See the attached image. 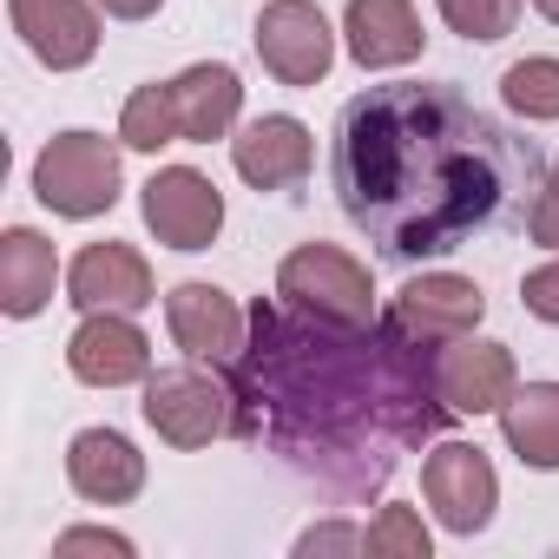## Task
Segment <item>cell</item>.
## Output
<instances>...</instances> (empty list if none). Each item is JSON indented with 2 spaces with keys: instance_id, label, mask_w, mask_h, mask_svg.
Instances as JSON below:
<instances>
[{
  "instance_id": "d4e9b609",
  "label": "cell",
  "mask_w": 559,
  "mask_h": 559,
  "mask_svg": "<svg viewBox=\"0 0 559 559\" xmlns=\"http://www.w3.org/2000/svg\"><path fill=\"white\" fill-rule=\"evenodd\" d=\"M526 237L546 243V250H559V158H552V171L539 178V191L526 198Z\"/></svg>"
},
{
  "instance_id": "ac0fdd59",
  "label": "cell",
  "mask_w": 559,
  "mask_h": 559,
  "mask_svg": "<svg viewBox=\"0 0 559 559\" xmlns=\"http://www.w3.org/2000/svg\"><path fill=\"white\" fill-rule=\"evenodd\" d=\"M53 276H60V257H53V243L34 224H14L8 237H0V310H8L14 323L40 317L53 304Z\"/></svg>"
},
{
  "instance_id": "44dd1931",
  "label": "cell",
  "mask_w": 559,
  "mask_h": 559,
  "mask_svg": "<svg viewBox=\"0 0 559 559\" xmlns=\"http://www.w3.org/2000/svg\"><path fill=\"white\" fill-rule=\"evenodd\" d=\"M119 139H126V152H165V145L185 139L171 80H152V86H139V93L126 99V112H119Z\"/></svg>"
},
{
  "instance_id": "6da1fadb",
  "label": "cell",
  "mask_w": 559,
  "mask_h": 559,
  "mask_svg": "<svg viewBox=\"0 0 559 559\" xmlns=\"http://www.w3.org/2000/svg\"><path fill=\"white\" fill-rule=\"evenodd\" d=\"M230 389L237 435L263 441L290 474L336 500L382 493L402 454L435 441L454 415L435 389V349L408 343L389 317L349 330L290 304H250Z\"/></svg>"
},
{
  "instance_id": "4316f807",
  "label": "cell",
  "mask_w": 559,
  "mask_h": 559,
  "mask_svg": "<svg viewBox=\"0 0 559 559\" xmlns=\"http://www.w3.org/2000/svg\"><path fill=\"white\" fill-rule=\"evenodd\" d=\"M53 552H60V559H67V552H112V559H132V539H126V533H106V526H73V533L53 539Z\"/></svg>"
},
{
  "instance_id": "4fadbf2b",
  "label": "cell",
  "mask_w": 559,
  "mask_h": 559,
  "mask_svg": "<svg viewBox=\"0 0 559 559\" xmlns=\"http://www.w3.org/2000/svg\"><path fill=\"white\" fill-rule=\"evenodd\" d=\"M230 165H237V178H243L250 191H290V185L310 178V165H317V139H310V126L290 119V112H263V119L237 126V139H230Z\"/></svg>"
},
{
  "instance_id": "e0dca14e",
  "label": "cell",
  "mask_w": 559,
  "mask_h": 559,
  "mask_svg": "<svg viewBox=\"0 0 559 559\" xmlns=\"http://www.w3.org/2000/svg\"><path fill=\"white\" fill-rule=\"evenodd\" d=\"M67 480H73V493L93 500V507H126V500H139V487H145V454H139L119 428H80V435L67 441Z\"/></svg>"
},
{
  "instance_id": "2e32d148",
  "label": "cell",
  "mask_w": 559,
  "mask_h": 559,
  "mask_svg": "<svg viewBox=\"0 0 559 559\" xmlns=\"http://www.w3.org/2000/svg\"><path fill=\"white\" fill-rule=\"evenodd\" d=\"M343 40H349V60L362 73H395V67L421 60V47H428L415 0H349L343 8Z\"/></svg>"
},
{
  "instance_id": "30bf717a",
  "label": "cell",
  "mask_w": 559,
  "mask_h": 559,
  "mask_svg": "<svg viewBox=\"0 0 559 559\" xmlns=\"http://www.w3.org/2000/svg\"><path fill=\"white\" fill-rule=\"evenodd\" d=\"M165 330H171V343H178L191 362L230 369L237 349H243V336H250V310H243L230 290H217V284H178V290L165 297Z\"/></svg>"
},
{
  "instance_id": "9a60e30c",
  "label": "cell",
  "mask_w": 559,
  "mask_h": 559,
  "mask_svg": "<svg viewBox=\"0 0 559 559\" xmlns=\"http://www.w3.org/2000/svg\"><path fill=\"white\" fill-rule=\"evenodd\" d=\"M14 34L27 40V53L53 73H80L99 53V14L86 0H8Z\"/></svg>"
},
{
  "instance_id": "cb8c5ba5",
  "label": "cell",
  "mask_w": 559,
  "mask_h": 559,
  "mask_svg": "<svg viewBox=\"0 0 559 559\" xmlns=\"http://www.w3.org/2000/svg\"><path fill=\"white\" fill-rule=\"evenodd\" d=\"M428 546H435V539H428V526H421L415 507H382L362 552H376V559H428Z\"/></svg>"
},
{
  "instance_id": "7c38bea8",
  "label": "cell",
  "mask_w": 559,
  "mask_h": 559,
  "mask_svg": "<svg viewBox=\"0 0 559 559\" xmlns=\"http://www.w3.org/2000/svg\"><path fill=\"white\" fill-rule=\"evenodd\" d=\"M67 304H73L80 317H93V310H145V304H158L152 263H145L132 243H119V237L86 243V250L67 263Z\"/></svg>"
},
{
  "instance_id": "83f0119b",
  "label": "cell",
  "mask_w": 559,
  "mask_h": 559,
  "mask_svg": "<svg viewBox=\"0 0 559 559\" xmlns=\"http://www.w3.org/2000/svg\"><path fill=\"white\" fill-rule=\"evenodd\" d=\"M362 546H369V533H356V526H343V520L310 526V533L297 539V552H362Z\"/></svg>"
},
{
  "instance_id": "9c48e42d",
  "label": "cell",
  "mask_w": 559,
  "mask_h": 559,
  "mask_svg": "<svg viewBox=\"0 0 559 559\" xmlns=\"http://www.w3.org/2000/svg\"><path fill=\"white\" fill-rule=\"evenodd\" d=\"M480 317H487L480 284H474V276H454V270H421V276H408V284L395 290V304H389V323H395L408 343H421V349H441V343H454V336H474Z\"/></svg>"
},
{
  "instance_id": "ba28073f",
  "label": "cell",
  "mask_w": 559,
  "mask_h": 559,
  "mask_svg": "<svg viewBox=\"0 0 559 559\" xmlns=\"http://www.w3.org/2000/svg\"><path fill=\"white\" fill-rule=\"evenodd\" d=\"M421 500L435 507V520L448 533H480L500 507V474L487 461V448L474 441H435L428 461H421Z\"/></svg>"
},
{
  "instance_id": "484cf974",
  "label": "cell",
  "mask_w": 559,
  "mask_h": 559,
  "mask_svg": "<svg viewBox=\"0 0 559 559\" xmlns=\"http://www.w3.org/2000/svg\"><path fill=\"white\" fill-rule=\"evenodd\" d=\"M520 304H526V317H539V323L559 330V257L520 276Z\"/></svg>"
},
{
  "instance_id": "5b68a950",
  "label": "cell",
  "mask_w": 559,
  "mask_h": 559,
  "mask_svg": "<svg viewBox=\"0 0 559 559\" xmlns=\"http://www.w3.org/2000/svg\"><path fill=\"white\" fill-rule=\"evenodd\" d=\"M276 297H284L290 310H304V317L349 323V330L382 323V310H376V276L343 243H297L284 263H276Z\"/></svg>"
},
{
  "instance_id": "8992f818",
  "label": "cell",
  "mask_w": 559,
  "mask_h": 559,
  "mask_svg": "<svg viewBox=\"0 0 559 559\" xmlns=\"http://www.w3.org/2000/svg\"><path fill=\"white\" fill-rule=\"evenodd\" d=\"M257 60L276 86H317L336 67V27L323 21L317 0H263Z\"/></svg>"
},
{
  "instance_id": "5bb4252c",
  "label": "cell",
  "mask_w": 559,
  "mask_h": 559,
  "mask_svg": "<svg viewBox=\"0 0 559 559\" xmlns=\"http://www.w3.org/2000/svg\"><path fill=\"white\" fill-rule=\"evenodd\" d=\"M435 389L454 415H500V402L520 389L513 349L480 343V336H454V343L435 349Z\"/></svg>"
},
{
  "instance_id": "277c9868",
  "label": "cell",
  "mask_w": 559,
  "mask_h": 559,
  "mask_svg": "<svg viewBox=\"0 0 559 559\" xmlns=\"http://www.w3.org/2000/svg\"><path fill=\"white\" fill-rule=\"evenodd\" d=\"M119 145H126V139L86 132V126L47 139V152L34 158V198H40L53 217H73V224L106 217V211L119 204V185H126Z\"/></svg>"
},
{
  "instance_id": "f546056e",
  "label": "cell",
  "mask_w": 559,
  "mask_h": 559,
  "mask_svg": "<svg viewBox=\"0 0 559 559\" xmlns=\"http://www.w3.org/2000/svg\"><path fill=\"white\" fill-rule=\"evenodd\" d=\"M533 8H539V14H546L552 27H559V0H533Z\"/></svg>"
},
{
  "instance_id": "d6986e66",
  "label": "cell",
  "mask_w": 559,
  "mask_h": 559,
  "mask_svg": "<svg viewBox=\"0 0 559 559\" xmlns=\"http://www.w3.org/2000/svg\"><path fill=\"white\" fill-rule=\"evenodd\" d=\"M171 93H178V126H185L191 145L230 139V126H237V112H243V86H237V73H230L224 60L185 67V73L171 80Z\"/></svg>"
},
{
  "instance_id": "52a82bcc",
  "label": "cell",
  "mask_w": 559,
  "mask_h": 559,
  "mask_svg": "<svg viewBox=\"0 0 559 559\" xmlns=\"http://www.w3.org/2000/svg\"><path fill=\"white\" fill-rule=\"evenodd\" d=\"M139 211L165 250H211L224 230V191L198 165H158L139 191Z\"/></svg>"
},
{
  "instance_id": "7a4b0ae2",
  "label": "cell",
  "mask_w": 559,
  "mask_h": 559,
  "mask_svg": "<svg viewBox=\"0 0 559 559\" xmlns=\"http://www.w3.org/2000/svg\"><path fill=\"white\" fill-rule=\"evenodd\" d=\"M330 178L343 217L395 263L448 257L493 230L520 191H539L533 139H513L448 80L369 86L343 106Z\"/></svg>"
},
{
  "instance_id": "7402d4cb",
  "label": "cell",
  "mask_w": 559,
  "mask_h": 559,
  "mask_svg": "<svg viewBox=\"0 0 559 559\" xmlns=\"http://www.w3.org/2000/svg\"><path fill=\"white\" fill-rule=\"evenodd\" d=\"M500 99L507 112H520L526 126H552L559 119V60L552 53H526L500 73Z\"/></svg>"
},
{
  "instance_id": "8fae6325",
  "label": "cell",
  "mask_w": 559,
  "mask_h": 559,
  "mask_svg": "<svg viewBox=\"0 0 559 559\" xmlns=\"http://www.w3.org/2000/svg\"><path fill=\"white\" fill-rule=\"evenodd\" d=\"M67 369L86 389H132V382L152 376V343L132 323V310H93L67 336Z\"/></svg>"
},
{
  "instance_id": "f1b7e54d",
  "label": "cell",
  "mask_w": 559,
  "mask_h": 559,
  "mask_svg": "<svg viewBox=\"0 0 559 559\" xmlns=\"http://www.w3.org/2000/svg\"><path fill=\"white\" fill-rule=\"evenodd\" d=\"M165 8V0H99V14H112V21H152Z\"/></svg>"
},
{
  "instance_id": "ffe728a7",
  "label": "cell",
  "mask_w": 559,
  "mask_h": 559,
  "mask_svg": "<svg viewBox=\"0 0 559 559\" xmlns=\"http://www.w3.org/2000/svg\"><path fill=\"white\" fill-rule=\"evenodd\" d=\"M500 435L533 474H559V382H526L500 402Z\"/></svg>"
},
{
  "instance_id": "3957f363",
  "label": "cell",
  "mask_w": 559,
  "mask_h": 559,
  "mask_svg": "<svg viewBox=\"0 0 559 559\" xmlns=\"http://www.w3.org/2000/svg\"><path fill=\"white\" fill-rule=\"evenodd\" d=\"M145 421L165 448H211L224 435H237V389H230V369H204V362H178V369H152L145 376Z\"/></svg>"
},
{
  "instance_id": "603a6c76",
  "label": "cell",
  "mask_w": 559,
  "mask_h": 559,
  "mask_svg": "<svg viewBox=\"0 0 559 559\" xmlns=\"http://www.w3.org/2000/svg\"><path fill=\"white\" fill-rule=\"evenodd\" d=\"M435 8L461 40H507L520 21V0H435Z\"/></svg>"
}]
</instances>
